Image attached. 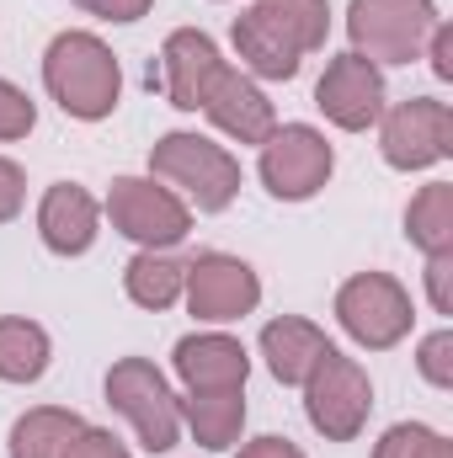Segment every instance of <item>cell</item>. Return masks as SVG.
<instances>
[{
  "mask_svg": "<svg viewBox=\"0 0 453 458\" xmlns=\"http://www.w3.org/2000/svg\"><path fill=\"white\" fill-rule=\"evenodd\" d=\"M150 176L166 182L192 214H225L240 198V160L229 155V144L198 133V128H171L150 144Z\"/></svg>",
  "mask_w": 453,
  "mask_h": 458,
  "instance_id": "7a4b0ae2",
  "label": "cell"
},
{
  "mask_svg": "<svg viewBox=\"0 0 453 458\" xmlns=\"http://www.w3.org/2000/svg\"><path fill=\"white\" fill-rule=\"evenodd\" d=\"M299 389H304V421L326 443H357L363 437V427L373 416V378L357 357L331 346Z\"/></svg>",
  "mask_w": 453,
  "mask_h": 458,
  "instance_id": "52a82bcc",
  "label": "cell"
},
{
  "mask_svg": "<svg viewBox=\"0 0 453 458\" xmlns=\"http://www.w3.org/2000/svg\"><path fill=\"white\" fill-rule=\"evenodd\" d=\"M182 400V432H192L198 448L229 454L245 432V389H209V394H176Z\"/></svg>",
  "mask_w": 453,
  "mask_h": 458,
  "instance_id": "ac0fdd59",
  "label": "cell"
},
{
  "mask_svg": "<svg viewBox=\"0 0 453 458\" xmlns=\"http://www.w3.org/2000/svg\"><path fill=\"white\" fill-rule=\"evenodd\" d=\"M64 458H133V454H128V443H123L117 432H107V427H91V421H86V427L70 437Z\"/></svg>",
  "mask_w": 453,
  "mask_h": 458,
  "instance_id": "4316f807",
  "label": "cell"
},
{
  "mask_svg": "<svg viewBox=\"0 0 453 458\" xmlns=\"http://www.w3.org/2000/svg\"><path fill=\"white\" fill-rule=\"evenodd\" d=\"M81 427H86V416L70 411V405H32V411H21V416L11 421V432H5V458H64L70 437H75Z\"/></svg>",
  "mask_w": 453,
  "mask_h": 458,
  "instance_id": "d6986e66",
  "label": "cell"
},
{
  "mask_svg": "<svg viewBox=\"0 0 453 458\" xmlns=\"http://www.w3.org/2000/svg\"><path fill=\"white\" fill-rule=\"evenodd\" d=\"M256 176L278 203H310L337 176V144L315 123H278L256 144Z\"/></svg>",
  "mask_w": 453,
  "mask_h": 458,
  "instance_id": "8992f818",
  "label": "cell"
},
{
  "mask_svg": "<svg viewBox=\"0 0 453 458\" xmlns=\"http://www.w3.org/2000/svg\"><path fill=\"white\" fill-rule=\"evenodd\" d=\"M171 373L187 394H209V389H245L251 378V352L240 336H229L219 326L192 331L171 346Z\"/></svg>",
  "mask_w": 453,
  "mask_h": 458,
  "instance_id": "4fadbf2b",
  "label": "cell"
},
{
  "mask_svg": "<svg viewBox=\"0 0 453 458\" xmlns=\"http://www.w3.org/2000/svg\"><path fill=\"white\" fill-rule=\"evenodd\" d=\"M341 336L363 352H395L416 326V299L389 272H352L331 299Z\"/></svg>",
  "mask_w": 453,
  "mask_h": 458,
  "instance_id": "3957f363",
  "label": "cell"
},
{
  "mask_svg": "<svg viewBox=\"0 0 453 458\" xmlns=\"http://www.w3.org/2000/svg\"><path fill=\"white\" fill-rule=\"evenodd\" d=\"M102 389H107V405L133 427L144 454H171L182 443V400L150 357H117Z\"/></svg>",
  "mask_w": 453,
  "mask_h": 458,
  "instance_id": "5b68a950",
  "label": "cell"
},
{
  "mask_svg": "<svg viewBox=\"0 0 453 458\" xmlns=\"http://www.w3.org/2000/svg\"><path fill=\"white\" fill-rule=\"evenodd\" d=\"M182 283H187V261H176L171 250H133L128 267H123V293L128 304L150 310V315H166L182 304Z\"/></svg>",
  "mask_w": 453,
  "mask_h": 458,
  "instance_id": "ffe728a7",
  "label": "cell"
},
{
  "mask_svg": "<svg viewBox=\"0 0 453 458\" xmlns=\"http://www.w3.org/2000/svg\"><path fill=\"white\" fill-rule=\"evenodd\" d=\"M406 240H411L422 256L453 250V182H427V187H416V198L406 203Z\"/></svg>",
  "mask_w": 453,
  "mask_h": 458,
  "instance_id": "7402d4cb",
  "label": "cell"
},
{
  "mask_svg": "<svg viewBox=\"0 0 453 458\" xmlns=\"http://www.w3.org/2000/svg\"><path fill=\"white\" fill-rule=\"evenodd\" d=\"M21 203H27V171L0 155V225H11L21 214Z\"/></svg>",
  "mask_w": 453,
  "mask_h": 458,
  "instance_id": "f546056e",
  "label": "cell"
},
{
  "mask_svg": "<svg viewBox=\"0 0 453 458\" xmlns=\"http://www.w3.org/2000/svg\"><path fill=\"white\" fill-rule=\"evenodd\" d=\"M43 91L75 123H107L123 102V64H117L113 43L86 27L54 32L43 48Z\"/></svg>",
  "mask_w": 453,
  "mask_h": 458,
  "instance_id": "6da1fadb",
  "label": "cell"
},
{
  "mask_svg": "<svg viewBox=\"0 0 453 458\" xmlns=\"http://www.w3.org/2000/svg\"><path fill=\"white\" fill-rule=\"evenodd\" d=\"M256 5L288 32V43L304 59L326 48V38H331V0H256Z\"/></svg>",
  "mask_w": 453,
  "mask_h": 458,
  "instance_id": "603a6c76",
  "label": "cell"
},
{
  "mask_svg": "<svg viewBox=\"0 0 453 458\" xmlns=\"http://www.w3.org/2000/svg\"><path fill=\"white\" fill-rule=\"evenodd\" d=\"M422 283H427V304H432V315H453V250L427 256Z\"/></svg>",
  "mask_w": 453,
  "mask_h": 458,
  "instance_id": "83f0119b",
  "label": "cell"
},
{
  "mask_svg": "<svg viewBox=\"0 0 453 458\" xmlns=\"http://www.w3.org/2000/svg\"><path fill=\"white\" fill-rule=\"evenodd\" d=\"M32 128H38V102H32L16 81H5V75H0V144L27 139Z\"/></svg>",
  "mask_w": 453,
  "mask_h": 458,
  "instance_id": "484cf974",
  "label": "cell"
},
{
  "mask_svg": "<svg viewBox=\"0 0 453 458\" xmlns=\"http://www.w3.org/2000/svg\"><path fill=\"white\" fill-rule=\"evenodd\" d=\"M229 43H235V59H240V70H245L251 81H294V75L304 70V54L288 43V32H283L256 0L235 16Z\"/></svg>",
  "mask_w": 453,
  "mask_h": 458,
  "instance_id": "e0dca14e",
  "label": "cell"
},
{
  "mask_svg": "<svg viewBox=\"0 0 453 458\" xmlns=\"http://www.w3.org/2000/svg\"><path fill=\"white\" fill-rule=\"evenodd\" d=\"M86 16L97 21H113V27H128V21H144L155 11V0H75Z\"/></svg>",
  "mask_w": 453,
  "mask_h": 458,
  "instance_id": "f1b7e54d",
  "label": "cell"
},
{
  "mask_svg": "<svg viewBox=\"0 0 453 458\" xmlns=\"http://www.w3.org/2000/svg\"><path fill=\"white\" fill-rule=\"evenodd\" d=\"M438 21V0H346V43L379 70L416 64Z\"/></svg>",
  "mask_w": 453,
  "mask_h": 458,
  "instance_id": "277c9868",
  "label": "cell"
},
{
  "mask_svg": "<svg viewBox=\"0 0 453 458\" xmlns=\"http://www.w3.org/2000/svg\"><path fill=\"white\" fill-rule=\"evenodd\" d=\"M416 373H422L438 394L453 389V331L449 326H438V331H427V336L416 342Z\"/></svg>",
  "mask_w": 453,
  "mask_h": 458,
  "instance_id": "d4e9b609",
  "label": "cell"
},
{
  "mask_svg": "<svg viewBox=\"0 0 453 458\" xmlns=\"http://www.w3.org/2000/svg\"><path fill=\"white\" fill-rule=\"evenodd\" d=\"M373 133H379V155L389 171H406V176L432 171L453 155V107L438 97H406L384 107Z\"/></svg>",
  "mask_w": 453,
  "mask_h": 458,
  "instance_id": "9c48e42d",
  "label": "cell"
},
{
  "mask_svg": "<svg viewBox=\"0 0 453 458\" xmlns=\"http://www.w3.org/2000/svg\"><path fill=\"white\" fill-rule=\"evenodd\" d=\"M422 59H427V70H432L443 86L453 81V27H449V21H438V27H432V38H427Z\"/></svg>",
  "mask_w": 453,
  "mask_h": 458,
  "instance_id": "4dcf8cb0",
  "label": "cell"
},
{
  "mask_svg": "<svg viewBox=\"0 0 453 458\" xmlns=\"http://www.w3.org/2000/svg\"><path fill=\"white\" fill-rule=\"evenodd\" d=\"M214 5H225V0H214Z\"/></svg>",
  "mask_w": 453,
  "mask_h": 458,
  "instance_id": "836d02e7",
  "label": "cell"
},
{
  "mask_svg": "<svg viewBox=\"0 0 453 458\" xmlns=\"http://www.w3.org/2000/svg\"><path fill=\"white\" fill-rule=\"evenodd\" d=\"M235 458H304L299 443H288V437H278V432H267V437H251V443H240V454Z\"/></svg>",
  "mask_w": 453,
  "mask_h": 458,
  "instance_id": "1f68e13d",
  "label": "cell"
},
{
  "mask_svg": "<svg viewBox=\"0 0 453 458\" xmlns=\"http://www.w3.org/2000/svg\"><path fill=\"white\" fill-rule=\"evenodd\" d=\"M315 107L321 117L341 128V133H368L384 107H389V86H384V70L363 54H331L321 81H315Z\"/></svg>",
  "mask_w": 453,
  "mask_h": 458,
  "instance_id": "8fae6325",
  "label": "cell"
},
{
  "mask_svg": "<svg viewBox=\"0 0 453 458\" xmlns=\"http://www.w3.org/2000/svg\"><path fill=\"white\" fill-rule=\"evenodd\" d=\"M54 362V336L27 315H0V384H38Z\"/></svg>",
  "mask_w": 453,
  "mask_h": 458,
  "instance_id": "44dd1931",
  "label": "cell"
},
{
  "mask_svg": "<svg viewBox=\"0 0 453 458\" xmlns=\"http://www.w3.org/2000/svg\"><path fill=\"white\" fill-rule=\"evenodd\" d=\"M331 346L337 342H331L310 315H272V320L261 326V336H256V352H261L267 373H272L283 389H299Z\"/></svg>",
  "mask_w": 453,
  "mask_h": 458,
  "instance_id": "2e32d148",
  "label": "cell"
},
{
  "mask_svg": "<svg viewBox=\"0 0 453 458\" xmlns=\"http://www.w3.org/2000/svg\"><path fill=\"white\" fill-rule=\"evenodd\" d=\"M182 304L198 326H235L245 315H256L261 304V272L245 256L229 250H198L187 261V283H182Z\"/></svg>",
  "mask_w": 453,
  "mask_h": 458,
  "instance_id": "30bf717a",
  "label": "cell"
},
{
  "mask_svg": "<svg viewBox=\"0 0 453 458\" xmlns=\"http://www.w3.org/2000/svg\"><path fill=\"white\" fill-rule=\"evenodd\" d=\"M102 234V198L81 182H54L43 198H38V240L48 256H86Z\"/></svg>",
  "mask_w": 453,
  "mask_h": 458,
  "instance_id": "5bb4252c",
  "label": "cell"
},
{
  "mask_svg": "<svg viewBox=\"0 0 453 458\" xmlns=\"http://www.w3.org/2000/svg\"><path fill=\"white\" fill-rule=\"evenodd\" d=\"M102 219L139 250H176L192 234V208L155 176H113L102 198Z\"/></svg>",
  "mask_w": 453,
  "mask_h": 458,
  "instance_id": "ba28073f",
  "label": "cell"
},
{
  "mask_svg": "<svg viewBox=\"0 0 453 458\" xmlns=\"http://www.w3.org/2000/svg\"><path fill=\"white\" fill-rule=\"evenodd\" d=\"M438 443H443V432H438V427H427V421H395V427H384V432H379L373 458H432Z\"/></svg>",
  "mask_w": 453,
  "mask_h": 458,
  "instance_id": "cb8c5ba5",
  "label": "cell"
},
{
  "mask_svg": "<svg viewBox=\"0 0 453 458\" xmlns=\"http://www.w3.org/2000/svg\"><path fill=\"white\" fill-rule=\"evenodd\" d=\"M225 64L229 59L219 54V43H214L203 27H171L166 43H160V64H155L150 86H160V97H166L176 113H198Z\"/></svg>",
  "mask_w": 453,
  "mask_h": 458,
  "instance_id": "7c38bea8",
  "label": "cell"
},
{
  "mask_svg": "<svg viewBox=\"0 0 453 458\" xmlns=\"http://www.w3.org/2000/svg\"><path fill=\"white\" fill-rule=\"evenodd\" d=\"M432 458H453V443H449V437H443V443L432 448Z\"/></svg>",
  "mask_w": 453,
  "mask_h": 458,
  "instance_id": "d6a6232c",
  "label": "cell"
},
{
  "mask_svg": "<svg viewBox=\"0 0 453 458\" xmlns=\"http://www.w3.org/2000/svg\"><path fill=\"white\" fill-rule=\"evenodd\" d=\"M198 113L209 117L229 144H251V149L278 128V107L267 102L261 81H251V75H245V70H235V64L219 70V81L209 86V97H203V107H198Z\"/></svg>",
  "mask_w": 453,
  "mask_h": 458,
  "instance_id": "9a60e30c",
  "label": "cell"
}]
</instances>
